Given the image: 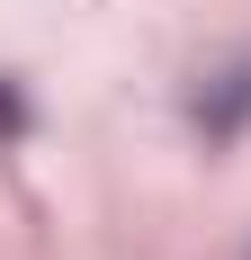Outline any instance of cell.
Segmentation results:
<instances>
[{
	"label": "cell",
	"instance_id": "1",
	"mask_svg": "<svg viewBox=\"0 0 251 260\" xmlns=\"http://www.w3.org/2000/svg\"><path fill=\"white\" fill-rule=\"evenodd\" d=\"M189 126H198L206 144H233V135H251V45L198 81V99H189Z\"/></svg>",
	"mask_w": 251,
	"mask_h": 260
},
{
	"label": "cell",
	"instance_id": "2",
	"mask_svg": "<svg viewBox=\"0 0 251 260\" xmlns=\"http://www.w3.org/2000/svg\"><path fill=\"white\" fill-rule=\"evenodd\" d=\"M18 135H27V99L0 81V144H18Z\"/></svg>",
	"mask_w": 251,
	"mask_h": 260
}]
</instances>
